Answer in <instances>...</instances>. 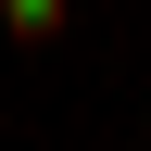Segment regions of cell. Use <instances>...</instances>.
<instances>
[{
    "instance_id": "cell-1",
    "label": "cell",
    "mask_w": 151,
    "mask_h": 151,
    "mask_svg": "<svg viewBox=\"0 0 151 151\" xmlns=\"http://www.w3.org/2000/svg\"><path fill=\"white\" fill-rule=\"evenodd\" d=\"M63 13H76V0H0V38H25V50H50V38H63Z\"/></svg>"
}]
</instances>
